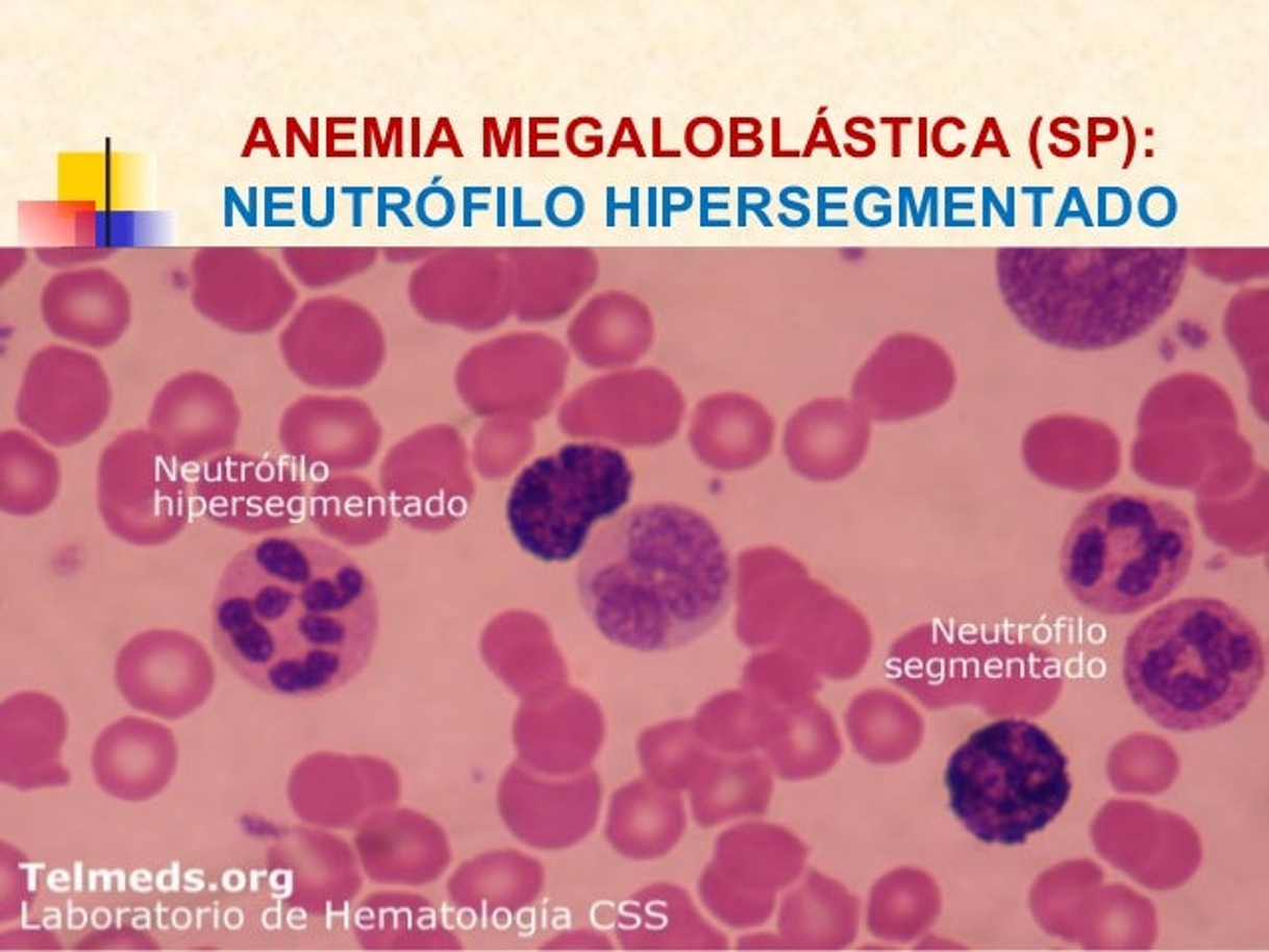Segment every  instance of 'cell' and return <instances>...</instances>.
<instances>
[{"instance_id":"obj_19","label":"cell","mask_w":1269,"mask_h":952,"mask_svg":"<svg viewBox=\"0 0 1269 952\" xmlns=\"http://www.w3.org/2000/svg\"><path fill=\"white\" fill-rule=\"evenodd\" d=\"M1005 205L1001 203L999 195L993 187H985L984 190V225H991V209H995L1001 221L1006 227H1013L1017 223V207H1015V187H1006Z\"/></svg>"},{"instance_id":"obj_21","label":"cell","mask_w":1269,"mask_h":952,"mask_svg":"<svg viewBox=\"0 0 1269 952\" xmlns=\"http://www.w3.org/2000/svg\"><path fill=\"white\" fill-rule=\"evenodd\" d=\"M984 150H995V152L1001 153L1003 157L1011 155L1009 148H1006L1003 131L999 128L995 118H987L985 120L984 128L979 131V137H977V144H975V150H973V157H979L984 153Z\"/></svg>"},{"instance_id":"obj_3","label":"cell","mask_w":1269,"mask_h":952,"mask_svg":"<svg viewBox=\"0 0 1269 952\" xmlns=\"http://www.w3.org/2000/svg\"><path fill=\"white\" fill-rule=\"evenodd\" d=\"M1184 247H1003L995 269L1015 321L1050 347L1093 352L1144 334L1180 295Z\"/></svg>"},{"instance_id":"obj_18","label":"cell","mask_w":1269,"mask_h":952,"mask_svg":"<svg viewBox=\"0 0 1269 952\" xmlns=\"http://www.w3.org/2000/svg\"><path fill=\"white\" fill-rule=\"evenodd\" d=\"M1069 221H1080L1085 227H1093L1094 217L1091 216V209L1087 205V199L1083 195V190L1078 185H1071L1069 192L1063 199V205L1059 209V216L1054 221V227H1063Z\"/></svg>"},{"instance_id":"obj_13","label":"cell","mask_w":1269,"mask_h":952,"mask_svg":"<svg viewBox=\"0 0 1269 952\" xmlns=\"http://www.w3.org/2000/svg\"><path fill=\"white\" fill-rule=\"evenodd\" d=\"M1138 217L1152 229L1168 227L1178 216L1176 194L1166 185H1152L1144 190L1138 199Z\"/></svg>"},{"instance_id":"obj_25","label":"cell","mask_w":1269,"mask_h":952,"mask_svg":"<svg viewBox=\"0 0 1269 952\" xmlns=\"http://www.w3.org/2000/svg\"><path fill=\"white\" fill-rule=\"evenodd\" d=\"M1050 135H1052L1054 140H1059V142H1067V144H1071L1072 150H1076L1078 153H1080V150H1083V142H1080V137H1078L1074 131L1061 130V128H1059L1054 122H1050Z\"/></svg>"},{"instance_id":"obj_6","label":"cell","mask_w":1269,"mask_h":952,"mask_svg":"<svg viewBox=\"0 0 1269 952\" xmlns=\"http://www.w3.org/2000/svg\"><path fill=\"white\" fill-rule=\"evenodd\" d=\"M949 809L981 844L1023 845L1065 809L1069 761L1041 726L1005 718L975 730L945 768Z\"/></svg>"},{"instance_id":"obj_11","label":"cell","mask_w":1269,"mask_h":952,"mask_svg":"<svg viewBox=\"0 0 1269 952\" xmlns=\"http://www.w3.org/2000/svg\"><path fill=\"white\" fill-rule=\"evenodd\" d=\"M293 481L277 459L229 452L203 464L196 496L209 520L241 531H262L279 527L291 511Z\"/></svg>"},{"instance_id":"obj_26","label":"cell","mask_w":1269,"mask_h":952,"mask_svg":"<svg viewBox=\"0 0 1269 952\" xmlns=\"http://www.w3.org/2000/svg\"><path fill=\"white\" fill-rule=\"evenodd\" d=\"M1122 122H1124L1126 133H1128V150H1126V157H1124V164H1122V168L1126 170L1133 164L1135 153H1137V130H1135V126H1133V122L1128 118H1122Z\"/></svg>"},{"instance_id":"obj_7","label":"cell","mask_w":1269,"mask_h":952,"mask_svg":"<svg viewBox=\"0 0 1269 952\" xmlns=\"http://www.w3.org/2000/svg\"><path fill=\"white\" fill-rule=\"evenodd\" d=\"M629 459L603 444H566L527 464L512 483L505 520L516 543L544 563L583 553L591 529L613 520L633 490Z\"/></svg>"},{"instance_id":"obj_27","label":"cell","mask_w":1269,"mask_h":952,"mask_svg":"<svg viewBox=\"0 0 1269 952\" xmlns=\"http://www.w3.org/2000/svg\"><path fill=\"white\" fill-rule=\"evenodd\" d=\"M927 203L938 205V190H936V187H927V190H925V195H923V207H921V211H919V225H921V223H923V219H925V209H927ZM931 223H934V225H938V209H936V207H931Z\"/></svg>"},{"instance_id":"obj_5","label":"cell","mask_w":1269,"mask_h":952,"mask_svg":"<svg viewBox=\"0 0 1269 952\" xmlns=\"http://www.w3.org/2000/svg\"><path fill=\"white\" fill-rule=\"evenodd\" d=\"M1192 559V523L1178 505L1152 496L1104 494L1072 521L1061 549V575L1076 603L1122 617L1174 593Z\"/></svg>"},{"instance_id":"obj_9","label":"cell","mask_w":1269,"mask_h":952,"mask_svg":"<svg viewBox=\"0 0 1269 952\" xmlns=\"http://www.w3.org/2000/svg\"><path fill=\"white\" fill-rule=\"evenodd\" d=\"M192 301L201 317L238 334H259L281 319L289 284L277 262L251 247H203L192 260Z\"/></svg>"},{"instance_id":"obj_4","label":"cell","mask_w":1269,"mask_h":952,"mask_svg":"<svg viewBox=\"0 0 1269 952\" xmlns=\"http://www.w3.org/2000/svg\"><path fill=\"white\" fill-rule=\"evenodd\" d=\"M1255 627L1220 599H1180L1130 632L1122 676L1138 708L1166 730L1198 732L1242 715L1262 686Z\"/></svg>"},{"instance_id":"obj_15","label":"cell","mask_w":1269,"mask_h":952,"mask_svg":"<svg viewBox=\"0 0 1269 952\" xmlns=\"http://www.w3.org/2000/svg\"><path fill=\"white\" fill-rule=\"evenodd\" d=\"M583 214H586V201H583V195L579 194L575 187L562 185L547 195L546 216L553 225H557V227L577 225L583 219Z\"/></svg>"},{"instance_id":"obj_20","label":"cell","mask_w":1269,"mask_h":952,"mask_svg":"<svg viewBox=\"0 0 1269 952\" xmlns=\"http://www.w3.org/2000/svg\"><path fill=\"white\" fill-rule=\"evenodd\" d=\"M853 214L857 217L860 223L868 225V227H884L892 221V205L884 203V205H872L868 199V190H862L855 203H853Z\"/></svg>"},{"instance_id":"obj_23","label":"cell","mask_w":1269,"mask_h":952,"mask_svg":"<svg viewBox=\"0 0 1269 952\" xmlns=\"http://www.w3.org/2000/svg\"><path fill=\"white\" fill-rule=\"evenodd\" d=\"M1021 194L1032 197V225L1041 227L1043 225V201H1045V197L1054 195V187L1052 185H1032V187L1025 185V187H1021Z\"/></svg>"},{"instance_id":"obj_2","label":"cell","mask_w":1269,"mask_h":952,"mask_svg":"<svg viewBox=\"0 0 1269 952\" xmlns=\"http://www.w3.org/2000/svg\"><path fill=\"white\" fill-rule=\"evenodd\" d=\"M575 583L591 625L609 643L667 652L721 623L735 569L721 533L699 511L643 503L593 533Z\"/></svg>"},{"instance_id":"obj_12","label":"cell","mask_w":1269,"mask_h":952,"mask_svg":"<svg viewBox=\"0 0 1269 952\" xmlns=\"http://www.w3.org/2000/svg\"><path fill=\"white\" fill-rule=\"evenodd\" d=\"M41 312L54 336L102 350L116 345L130 326V293L106 269H74L44 284Z\"/></svg>"},{"instance_id":"obj_14","label":"cell","mask_w":1269,"mask_h":952,"mask_svg":"<svg viewBox=\"0 0 1269 952\" xmlns=\"http://www.w3.org/2000/svg\"><path fill=\"white\" fill-rule=\"evenodd\" d=\"M1130 194L1120 185H1100L1096 192V225L1122 227L1133 217Z\"/></svg>"},{"instance_id":"obj_24","label":"cell","mask_w":1269,"mask_h":952,"mask_svg":"<svg viewBox=\"0 0 1269 952\" xmlns=\"http://www.w3.org/2000/svg\"><path fill=\"white\" fill-rule=\"evenodd\" d=\"M1041 124H1043V116H1039V118L1035 120V124H1032V128H1030V135H1028V152H1030V159H1032V164H1035V168H1037V170H1043V164H1041V157H1039V150H1037V137H1039V131H1041Z\"/></svg>"},{"instance_id":"obj_16","label":"cell","mask_w":1269,"mask_h":952,"mask_svg":"<svg viewBox=\"0 0 1269 952\" xmlns=\"http://www.w3.org/2000/svg\"><path fill=\"white\" fill-rule=\"evenodd\" d=\"M456 203L454 197L444 187H428L416 201V214L420 221L428 227H444L454 217Z\"/></svg>"},{"instance_id":"obj_1","label":"cell","mask_w":1269,"mask_h":952,"mask_svg":"<svg viewBox=\"0 0 1269 952\" xmlns=\"http://www.w3.org/2000/svg\"><path fill=\"white\" fill-rule=\"evenodd\" d=\"M378 597L367 571L330 543L269 535L238 551L212 601L214 645L262 693L319 698L371 660Z\"/></svg>"},{"instance_id":"obj_10","label":"cell","mask_w":1269,"mask_h":952,"mask_svg":"<svg viewBox=\"0 0 1269 952\" xmlns=\"http://www.w3.org/2000/svg\"><path fill=\"white\" fill-rule=\"evenodd\" d=\"M241 410L233 390L216 374L188 370L153 398L150 432L183 464H207L229 454L240 437Z\"/></svg>"},{"instance_id":"obj_22","label":"cell","mask_w":1269,"mask_h":952,"mask_svg":"<svg viewBox=\"0 0 1269 952\" xmlns=\"http://www.w3.org/2000/svg\"><path fill=\"white\" fill-rule=\"evenodd\" d=\"M1118 137V122L1109 118L1106 120V128H1102V118H1089V155H1096V146L1098 144H1106V142H1115Z\"/></svg>"},{"instance_id":"obj_8","label":"cell","mask_w":1269,"mask_h":952,"mask_svg":"<svg viewBox=\"0 0 1269 952\" xmlns=\"http://www.w3.org/2000/svg\"><path fill=\"white\" fill-rule=\"evenodd\" d=\"M109 410L108 374L94 354L52 345L30 358L17 396V418L39 440L72 448L98 432Z\"/></svg>"},{"instance_id":"obj_17","label":"cell","mask_w":1269,"mask_h":952,"mask_svg":"<svg viewBox=\"0 0 1269 952\" xmlns=\"http://www.w3.org/2000/svg\"><path fill=\"white\" fill-rule=\"evenodd\" d=\"M685 142H687L689 152L695 153L699 157L715 155L722 146L721 124L711 118H699L689 124L687 133H685Z\"/></svg>"}]
</instances>
